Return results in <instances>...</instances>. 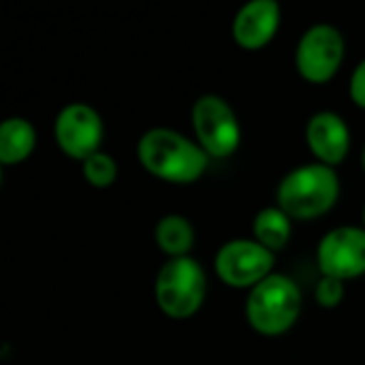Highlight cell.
I'll return each mask as SVG.
<instances>
[{
  "label": "cell",
  "instance_id": "cell-1",
  "mask_svg": "<svg viewBox=\"0 0 365 365\" xmlns=\"http://www.w3.org/2000/svg\"><path fill=\"white\" fill-rule=\"evenodd\" d=\"M137 160L148 175L178 186L199 182L210 167V156L197 139L167 126L148 128L139 137Z\"/></svg>",
  "mask_w": 365,
  "mask_h": 365
},
{
  "label": "cell",
  "instance_id": "cell-2",
  "mask_svg": "<svg viewBox=\"0 0 365 365\" xmlns=\"http://www.w3.org/2000/svg\"><path fill=\"white\" fill-rule=\"evenodd\" d=\"M342 182L338 169L317 160L291 169L276 188V205L291 220H317L327 216L340 201Z\"/></svg>",
  "mask_w": 365,
  "mask_h": 365
},
{
  "label": "cell",
  "instance_id": "cell-3",
  "mask_svg": "<svg viewBox=\"0 0 365 365\" xmlns=\"http://www.w3.org/2000/svg\"><path fill=\"white\" fill-rule=\"evenodd\" d=\"M304 310L299 284L287 274H272L246 297V323L263 338H280L289 334Z\"/></svg>",
  "mask_w": 365,
  "mask_h": 365
},
{
  "label": "cell",
  "instance_id": "cell-4",
  "mask_svg": "<svg viewBox=\"0 0 365 365\" xmlns=\"http://www.w3.org/2000/svg\"><path fill=\"white\" fill-rule=\"evenodd\" d=\"M207 299V276L192 257L167 259L154 280V302L173 321L192 319Z\"/></svg>",
  "mask_w": 365,
  "mask_h": 365
},
{
  "label": "cell",
  "instance_id": "cell-5",
  "mask_svg": "<svg viewBox=\"0 0 365 365\" xmlns=\"http://www.w3.org/2000/svg\"><path fill=\"white\" fill-rule=\"evenodd\" d=\"M197 143L210 158H231L242 145V124L235 109L220 94H201L190 109Z\"/></svg>",
  "mask_w": 365,
  "mask_h": 365
},
{
  "label": "cell",
  "instance_id": "cell-6",
  "mask_svg": "<svg viewBox=\"0 0 365 365\" xmlns=\"http://www.w3.org/2000/svg\"><path fill=\"white\" fill-rule=\"evenodd\" d=\"M346 58L344 32L334 24H314L306 28L295 47V68L312 86L329 83Z\"/></svg>",
  "mask_w": 365,
  "mask_h": 365
},
{
  "label": "cell",
  "instance_id": "cell-7",
  "mask_svg": "<svg viewBox=\"0 0 365 365\" xmlns=\"http://www.w3.org/2000/svg\"><path fill=\"white\" fill-rule=\"evenodd\" d=\"M276 255L252 237L225 242L214 257V274L231 289L252 291L274 274Z\"/></svg>",
  "mask_w": 365,
  "mask_h": 365
},
{
  "label": "cell",
  "instance_id": "cell-8",
  "mask_svg": "<svg viewBox=\"0 0 365 365\" xmlns=\"http://www.w3.org/2000/svg\"><path fill=\"white\" fill-rule=\"evenodd\" d=\"M53 139L60 152L77 163L101 152L105 139L103 115L90 103H68L53 120Z\"/></svg>",
  "mask_w": 365,
  "mask_h": 365
},
{
  "label": "cell",
  "instance_id": "cell-9",
  "mask_svg": "<svg viewBox=\"0 0 365 365\" xmlns=\"http://www.w3.org/2000/svg\"><path fill=\"white\" fill-rule=\"evenodd\" d=\"M321 276L342 282L365 276V227L342 225L327 231L317 246Z\"/></svg>",
  "mask_w": 365,
  "mask_h": 365
},
{
  "label": "cell",
  "instance_id": "cell-10",
  "mask_svg": "<svg viewBox=\"0 0 365 365\" xmlns=\"http://www.w3.org/2000/svg\"><path fill=\"white\" fill-rule=\"evenodd\" d=\"M306 145L317 163L338 169L351 154V128L338 111H317L306 124Z\"/></svg>",
  "mask_w": 365,
  "mask_h": 365
},
{
  "label": "cell",
  "instance_id": "cell-11",
  "mask_svg": "<svg viewBox=\"0 0 365 365\" xmlns=\"http://www.w3.org/2000/svg\"><path fill=\"white\" fill-rule=\"evenodd\" d=\"M280 24L282 9L278 0H248L233 15L231 36L237 47L259 51L276 38Z\"/></svg>",
  "mask_w": 365,
  "mask_h": 365
},
{
  "label": "cell",
  "instance_id": "cell-12",
  "mask_svg": "<svg viewBox=\"0 0 365 365\" xmlns=\"http://www.w3.org/2000/svg\"><path fill=\"white\" fill-rule=\"evenodd\" d=\"M38 143L34 124L21 115H11L0 124V163L4 167L21 165L28 160Z\"/></svg>",
  "mask_w": 365,
  "mask_h": 365
},
{
  "label": "cell",
  "instance_id": "cell-13",
  "mask_svg": "<svg viewBox=\"0 0 365 365\" xmlns=\"http://www.w3.org/2000/svg\"><path fill=\"white\" fill-rule=\"evenodd\" d=\"M197 242V231L190 218L182 214H165L154 225V244L169 259L190 257Z\"/></svg>",
  "mask_w": 365,
  "mask_h": 365
},
{
  "label": "cell",
  "instance_id": "cell-14",
  "mask_svg": "<svg viewBox=\"0 0 365 365\" xmlns=\"http://www.w3.org/2000/svg\"><path fill=\"white\" fill-rule=\"evenodd\" d=\"M293 237V220L278 205H267L252 218V240L272 250L274 255L287 248Z\"/></svg>",
  "mask_w": 365,
  "mask_h": 365
},
{
  "label": "cell",
  "instance_id": "cell-15",
  "mask_svg": "<svg viewBox=\"0 0 365 365\" xmlns=\"http://www.w3.org/2000/svg\"><path fill=\"white\" fill-rule=\"evenodd\" d=\"M118 173H120V169H118L115 158L111 154H107L105 150L92 154L90 158H86L81 163V175H83V180L92 188H96V190H105V188L113 186L115 180H118Z\"/></svg>",
  "mask_w": 365,
  "mask_h": 365
},
{
  "label": "cell",
  "instance_id": "cell-16",
  "mask_svg": "<svg viewBox=\"0 0 365 365\" xmlns=\"http://www.w3.org/2000/svg\"><path fill=\"white\" fill-rule=\"evenodd\" d=\"M346 282L338 280V278H329V276H321V280L314 287V302L319 304V308L323 310H336L346 295L344 289Z\"/></svg>",
  "mask_w": 365,
  "mask_h": 365
},
{
  "label": "cell",
  "instance_id": "cell-17",
  "mask_svg": "<svg viewBox=\"0 0 365 365\" xmlns=\"http://www.w3.org/2000/svg\"><path fill=\"white\" fill-rule=\"evenodd\" d=\"M349 96L355 107L365 109V58L353 68L349 79Z\"/></svg>",
  "mask_w": 365,
  "mask_h": 365
},
{
  "label": "cell",
  "instance_id": "cell-18",
  "mask_svg": "<svg viewBox=\"0 0 365 365\" xmlns=\"http://www.w3.org/2000/svg\"><path fill=\"white\" fill-rule=\"evenodd\" d=\"M361 165H364V171H365V145H364V152H361Z\"/></svg>",
  "mask_w": 365,
  "mask_h": 365
},
{
  "label": "cell",
  "instance_id": "cell-19",
  "mask_svg": "<svg viewBox=\"0 0 365 365\" xmlns=\"http://www.w3.org/2000/svg\"><path fill=\"white\" fill-rule=\"evenodd\" d=\"M364 227H365V207H364Z\"/></svg>",
  "mask_w": 365,
  "mask_h": 365
}]
</instances>
